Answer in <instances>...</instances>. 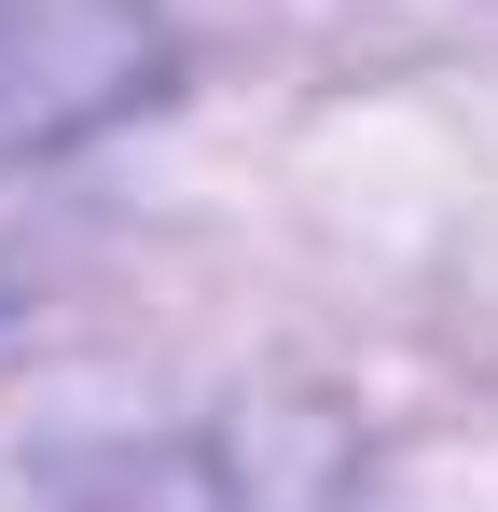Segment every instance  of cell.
<instances>
[{"label": "cell", "instance_id": "obj_1", "mask_svg": "<svg viewBox=\"0 0 498 512\" xmlns=\"http://www.w3.org/2000/svg\"><path fill=\"white\" fill-rule=\"evenodd\" d=\"M180 42L153 0H0V167L83 153L125 111H153Z\"/></svg>", "mask_w": 498, "mask_h": 512}]
</instances>
